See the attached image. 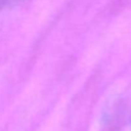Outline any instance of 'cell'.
Masks as SVG:
<instances>
[{"label":"cell","mask_w":131,"mask_h":131,"mask_svg":"<svg viewBox=\"0 0 131 131\" xmlns=\"http://www.w3.org/2000/svg\"><path fill=\"white\" fill-rule=\"evenodd\" d=\"M19 1H22V0H0V12L15 3H19Z\"/></svg>","instance_id":"1"},{"label":"cell","mask_w":131,"mask_h":131,"mask_svg":"<svg viewBox=\"0 0 131 131\" xmlns=\"http://www.w3.org/2000/svg\"><path fill=\"white\" fill-rule=\"evenodd\" d=\"M130 122H131V118H130Z\"/></svg>","instance_id":"2"}]
</instances>
